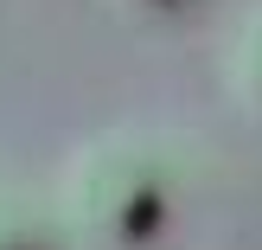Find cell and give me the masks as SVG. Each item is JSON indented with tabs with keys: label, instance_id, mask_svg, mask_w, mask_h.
Here are the masks:
<instances>
[{
	"label": "cell",
	"instance_id": "cell-1",
	"mask_svg": "<svg viewBox=\"0 0 262 250\" xmlns=\"http://www.w3.org/2000/svg\"><path fill=\"white\" fill-rule=\"evenodd\" d=\"M250 84H256V90H262V71H250Z\"/></svg>",
	"mask_w": 262,
	"mask_h": 250
}]
</instances>
